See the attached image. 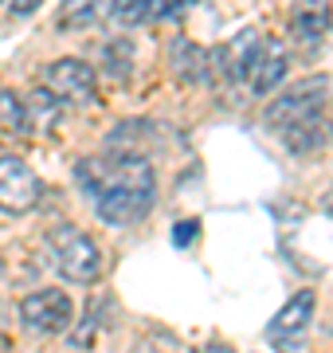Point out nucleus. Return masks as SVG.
Listing matches in <instances>:
<instances>
[{"label":"nucleus","instance_id":"f257e3e1","mask_svg":"<svg viewBox=\"0 0 333 353\" xmlns=\"http://www.w3.org/2000/svg\"><path fill=\"white\" fill-rule=\"evenodd\" d=\"M78 181L98 216L106 224H138L157 201V173L138 153H114V157H90L78 165Z\"/></svg>","mask_w":333,"mask_h":353},{"label":"nucleus","instance_id":"f03ea898","mask_svg":"<svg viewBox=\"0 0 333 353\" xmlns=\"http://www.w3.org/2000/svg\"><path fill=\"white\" fill-rule=\"evenodd\" d=\"M47 243H52V259L59 267V275L78 283V287H90L98 271H103V252L98 243L90 240L83 228L75 224H59L47 232Z\"/></svg>","mask_w":333,"mask_h":353},{"label":"nucleus","instance_id":"7ed1b4c3","mask_svg":"<svg viewBox=\"0 0 333 353\" xmlns=\"http://www.w3.org/2000/svg\"><path fill=\"white\" fill-rule=\"evenodd\" d=\"M43 196V185H39L36 169H28V161L20 157H0V212L24 216L32 212Z\"/></svg>","mask_w":333,"mask_h":353},{"label":"nucleus","instance_id":"20e7f679","mask_svg":"<svg viewBox=\"0 0 333 353\" xmlns=\"http://www.w3.org/2000/svg\"><path fill=\"white\" fill-rule=\"evenodd\" d=\"M43 83L55 102H71V106H87L94 102V71L83 59H55L43 67Z\"/></svg>","mask_w":333,"mask_h":353},{"label":"nucleus","instance_id":"39448f33","mask_svg":"<svg viewBox=\"0 0 333 353\" xmlns=\"http://www.w3.org/2000/svg\"><path fill=\"white\" fill-rule=\"evenodd\" d=\"M325 90H330V79L325 75H314L306 83H294L290 90H282L279 99L267 106V122L270 126H290L298 118H306V114H318L321 102H325Z\"/></svg>","mask_w":333,"mask_h":353},{"label":"nucleus","instance_id":"423d86ee","mask_svg":"<svg viewBox=\"0 0 333 353\" xmlns=\"http://www.w3.org/2000/svg\"><path fill=\"white\" fill-rule=\"evenodd\" d=\"M71 318H75V306L67 299L63 290H36V294H28L24 303H20V322L28 330H36V334H63L71 326Z\"/></svg>","mask_w":333,"mask_h":353},{"label":"nucleus","instance_id":"0eeeda50","mask_svg":"<svg viewBox=\"0 0 333 353\" xmlns=\"http://www.w3.org/2000/svg\"><path fill=\"white\" fill-rule=\"evenodd\" d=\"M259 51H263V36H259L255 28H247V32H239L231 43H224L219 51H208V55H212V67L228 75V83L244 87L247 79H251V71H255Z\"/></svg>","mask_w":333,"mask_h":353},{"label":"nucleus","instance_id":"6e6552de","mask_svg":"<svg viewBox=\"0 0 333 353\" xmlns=\"http://www.w3.org/2000/svg\"><path fill=\"white\" fill-rule=\"evenodd\" d=\"M282 138L294 153H318L325 141H330V122L318 114H306V118H298L290 126H282Z\"/></svg>","mask_w":333,"mask_h":353},{"label":"nucleus","instance_id":"1a4fd4ad","mask_svg":"<svg viewBox=\"0 0 333 353\" xmlns=\"http://www.w3.org/2000/svg\"><path fill=\"white\" fill-rule=\"evenodd\" d=\"M282 79H286V51L279 43H263V51H259V59H255V71H251V90H255L259 99L275 94V87H279Z\"/></svg>","mask_w":333,"mask_h":353},{"label":"nucleus","instance_id":"9d476101","mask_svg":"<svg viewBox=\"0 0 333 353\" xmlns=\"http://www.w3.org/2000/svg\"><path fill=\"white\" fill-rule=\"evenodd\" d=\"M110 12H114V0H63L59 28L63 32H83V28H94L98 20H110Z\"/></svg>","mask_w":333,"mask_h":353},{"label":"nucleus","instance_id":"9b49d317","mask_svg":"<svg viewBox=\"0 0 333 353\" xmlns=\"http://www.w3.org/2000/svg\"><path fill=\"white\" fill-rule=\"evenodd\" d=\"M32 138V118L16 90H0V141H24Z\"/></svg>","mask_w":333,"mask_h":353},{"label":"nucleus","instance_id":"f8f14e48","mask_svg":"<svg viewBox=\"0 0 333 353\" xmlns=\"http://www.w3.org/2000/svg\"><path fill=\"white\" fill-rule=\"evenodd\" d=\"M310 318H314V290H298L294 299L279 310V318L270 322V338H286V334L306 330Z\"/></svg>","mask_w":333,"mask_h":353},{"label":"nucleus","instance_id":"ddd939ff","mask_svg":"<svg viewBox=\"0 0 333 353\" xmlns=\"http://www.w3.org/2000/svg\"><path fill=\"white\" fill-rule=\"evenodd\" d=\"M169 59H173V71H177L180 79H189V83L204 79V71L212 67V55H208L204 48H196L193 39H173Z\"/></svg>","mask_w":333,"mask_h":353},{"label":"nucleus","instance_id":"4468645a","mask_svg":"<svg viewBox=\"0 0 333 353\" xmlns=\"http://www.w3.org/2000/svg\"><path fill=\"white\" fill-rule=\"evenodd\" d=\"M290 28H294V36L302 39V43H306V39H321L330 32V4H325V0H302L294 20H290Z\"/></svg>","mask_w":333,"mask_h":353},{"label":"nucleus","instance_id":"2eb2a0df","mask_svg":"<svg viewBox=\"0 0 333 353\" xmlns=\"http://www.w3.org/2000/svg\"><path fill=\"white\" fill-rule=\"evenodd\" d=\"M106 59H110V71L114 75H129V67H133V43L129 39H114L110 48H106Z\"/></svg>","mask_w":333,"mask_h":353},{"label":"nucleus","instance_id":"dca6fc26","mask_svg":"<svg viewBox=\"0 0 333 353\" xmlns=\"http://www.w3.org/2000/svg\"><path fill=\"white\" fill-rule=\"evenodd\" d=\"M193 0H149V16H157V20H165V16H177L184 12Z\"/></svg>","mask_w":333,"mask_h":353},{"label":"nucleus","instance_id":"f3484780","mask_svg":"<svg viewBox=\"0 0 333 353\" xmlns=\"http://www.w3.org/2000/svg\"><path fill=\"white\" fill-rule=\"evenodd\" d=\"M196 232H200V224H196V220H189V224H177V228H173V240H177V248H189V243L196 240Z\"/></svg>","mask_w":333,"mask_h":353},{"label":"nucleus","instance_id":"a211bd4d","mask_svg":"<svg viewBox=\"0 0 333 353\" xmlns=\"http://www.w3.org/2000/svg\"><path fill=\"white\" fill-rule=\"evenodd\" d=\"M39 4H43V0H12V12L16 16H32V12H39Z\"/></svg>","mask_w":333,"mask_h":353},{"label":"nucleus","instance_id":"6ab92c4d","mask_svg":"<svg viewBox=\"0 0 333 353\" xmlns=\"http://www.w3.org/2000/svg\"><path fill=\"white\" fill-rule=\"evenodd\" d=\"M321 208H325V212H330V216H333V189H330V192H325V201H321Z\"/></svg>","mask_w":333,"mask_h":353}]
</instances>
